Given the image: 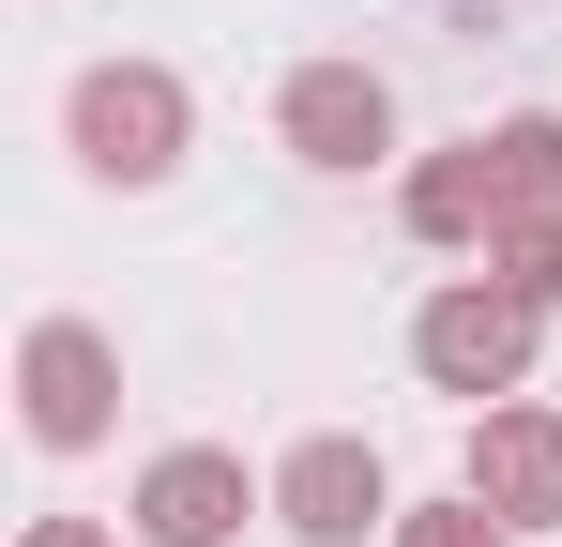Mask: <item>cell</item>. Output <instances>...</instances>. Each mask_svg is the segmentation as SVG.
<instances>
[{
    "instance_id": "obj_1",
    "label": "cell",
    "mask_w": 562,
    "mask_h": 547,
    "mask_svg": "<svg viewBox=\"0 0 562 547\" xmlns=\"http://www.w3.org/2000/svg\"><path fill=\"white\" fill-rule=\"evenodd\" d=\"M532 335H548V304H532L517 274H457V289H426V320H411V365H426V395H471V411H502V395L532 380Z\"/></svg>"
},
{
    "instance_id": "obj_2",
    "label": "cell",
    "mask_w": 562,
    "mask_h": 547,
    "mask_svg": "<svg viewBox=\"0 0 562 547\" xmlns=\"http://www.w3.org/2000/svg\"><path fill=\"white\" fill-rule=\"evenodd\" d=\"M61 137H77V168L92 182H168L183 168V137H198V107L168 62H92V77L61 91Z\"/></svg>"
},
{
    "instance_id": "obj_3",
    "label": "cell",
    "mask_w": 562,
    "mask_h": 547,
    "mask_svg": "<svg viewBox=\"0 0 562 547\" xmlns=\"http://www.w3.org/2000/svg\"><path fill=\"white\" fill-rule=\"evenodd\" d=\"M15 411H31L46 456H92L106 426H122V350H106L92 320H31V350H15Z\"/></svg>"
},
{
    "instance_id": "obj_4",
    "label": "cell",
    "mask_w": 562,
    "mask_h": 547,
    "mask_svg": "<svg viewBox=\"0 0 562 547\" xmlns=\"http://www.w3.org/2000/svg\"><path fill=\"white\" fill-rule=\"evenodd\" d=\"M274 533H304V547H366V533H395V471H380V442H350V426L289 442V456H274Z\"/></svg>"
},
{
    "instance_id": "obj_5",
    "label": "cell",
    "mask_w": 562,
    "mask_h": 547,
    "mask_svg": "<svg viewBox=\"0 0 562 547\" xmlns=\"http://www.w3.org/2000/svg\"><path fill=\"white\" fill-rule=\"evenodd\" d=\"M244 517H274V487H244L228 442H168L153 471H137V533L153 547H228Z\"/></svg>"
},
{
    "instance_id": "obj_6",
    "label": "cell",
    "mask_w": 562,
    "mask_h": 547,
    "mask_svg": "<svg viewBox=\"0 0 562 547\" xmlns=\"http://www.w3.org/2000/svg\"><path fill=\"white\" fill-rule=\"evenodd\" d=\"M274 137L304 153V168H380V153H395V91H380V62H304V77L274 91Z\"/></svg>"
},
{
    "instance_id": "obj_7",
    "label": "cell",
    "mask_w": 562,
    "mask_h": 547,
    "mask_svg": "<svg viewBox=\"0 0 562 547\" xmlns=\"http://www.w3.org/2000/svg\"><path fill=\"white\" fill-rule=\"evenodd\" d=\"M471 487H486L517 533H548V517H562V411H517V395L471 411Z\"/></svg>"
},
{
    "instance_id": "obj_8",
    "label": "cell",
    "mask_w": 562,
    "mask_h": 547,
    "mask_svg": "<svg viewBox=\"0 0 562 547\" xmlns=\"http://www.w3.org/2000/svg\"><path fill=\"white\" fill-rule=\"evenodd\" d=\"M486 198H502V228H532V213H562V122H548V107L486 122ZM502 228H486V244H502Z\"/></svg>"
},
{
    "instance_id": "obj_9",
    "label": "cell",
    "mask_w": 562,
    "mask_h": 547,
    "mask_svg": "<svg viewBox=\"0 0 562 547\" xmlns=\"http://www.w3.org/2000/svg\"><path fill=\"white\" fill-rule=\"evenodd\" d=\"M486 228H502V198H486V137L426 153V168H411V244H486Z\"/></svg>"
},
{
    "instance_id": "obj_10",
    "label": "cell",
    "mask_w": 562,
    "mask_h": 547,
    "mask_svg": "<svg viewBox=\"0 0 562 547\" xmlns=\"http://www.w3.org/2000/svg\"><path fill=\"white\" fill-rule=\"evenodd\" d=\"M395 547H517V517L486 487H441V502H395Z\"/></svg>"
},
{
    "instance_id": "obj_11",
    "label": "cell",
    "mask_w": 562,
    "mask_h": 547,
    "mask_svg": "<svg viewBox=\"0 0 562 547\" xmlns=\"http://www.w3.org/2000/svg\"><path fill=\"white\" fill-rule=\"evenodd\" d=\"M486 274H517L532 304H562V213H532V228H502V244H486Z\"/></svg>"
},
{
    "instance_id": "obj_12",
    "label": "cell",
    "mask_w": 562,
    "mask_h": 547,
    "mask_svg": "<svg viewBox=\"0 0 562 547\" xmlns=\"http://www.w3.org/2000/svg\"><path fill=\"white\" fill-rule=\"evenodd\" d=\"M15 547H122V533H106V517H31Z\"/></svg>"
}]
</instances>
